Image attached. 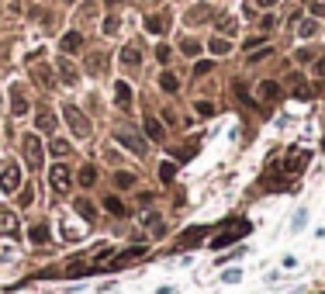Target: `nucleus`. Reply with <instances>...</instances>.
<instances>
[{
  "label": "nucleus",
  "instance_id": "f257e3e1",
  "mask_svg": "<svg viewBox=\"0 0 325 294\" xmlns=\"http://www.w3.org/2000/svg\"><path fill=\"white\" fill-rule=\"evenodd\" d=\"M49 187H52V194H69L73 191V170L69 166H62V163H56L52 170H49Z\"/></svg>",
  "mask_w": 325,
  "mask_h": 294
},
{
  "label": "nucleus",
  "instance_id": "f03ea898",
  "mask_svg": "<svg viewBox=\"0 0 325 294\" xmlns=\"http://www.w3.org/2000/svg\"><path fill=\"white\" fill-rule=\"evenodd\" d=\"M0 187H4V191H18V187H21L18 163H7V166H4V173H0Z\"/></svg>",
  "mask_w": 325,
  "mask_h": 294
},
{
  "label": "nucleus",
  "instance_id": "7ed1b4c3",
  "mask_svg": "<svg viewBox=\"0 0 325 294\" xmlns=\"http://www.w3.org/2000/svg\"><path fill=\"white\" fill-rule=\"evenodd\" d=\"M308 159H311L308 149H291V153H287V173H301L308 166Z\"/></svg>",
  "mask_w": 325,
  "mask_h": 294
},
{
  "label": "nucleus",
  "instance_id": "20e7f679",
  "mask_svg": "<svg viewBox=\"0 0 325 294\" xmlns=\"http://www.w3.org/2000/svg\"><path fill=\"white\" fill-rule=\"evenodd\" d=\"M66 118H69V125H73V132H77V135H90V121L80 115L73 104H66Z\"/></svg>",
  "mask_w": 325,
  "mask_h": 294
},
{
  "label": "nucleus",
  "instance_id": "39448f33",
  "mask_svg": "<svg viewBox=\"0 0 325 294\" xmlns=\"http://www.w3.org/2000/svg\"><path fill=\"white\" fill-rule=\"evenodd\" d=\"M21 149H24V156H28V163H31V166H39V163H42V145H39V135H24Z\"/></svg>",
  "mask_w": 325,
  "mask_h": 294
},
{
  "label": "nucleus",
  "instance_id": "423d86ee",
  "mask_svg": "<svg viewBox=\"0 0 325 294\" xmlns=\"http://www.w3.org/2000/svg\"><path fill=\"white\" fill-rule=\"evenodd\" d=\"M239 235H249V222H239V225H235L232 232H225V235H214V239H211V246H214V249H222V246H229L232 239H239Z\"/></svg>",
  "mask_w": 325,
  "mask_h": 294
},
{
  "label": "nucleus",
  "instance_id": "0eeeda50",
  "mask_svg": "<svg viewBox=\"0 0 325 294\" xmlns=\"http://www.w3.org/2000/svg\"><path fill=\"white\" fill-rule=\"evenodd\" d=\"M118 142H121L125 149H132V153H146V142L138 135H132V132H125V128H118Z\"/></svg>",
  "mask_w": 325,
  "mask_h": 294
},
{
  "label": "nucleus",
  "instance_id": "6e6552de",
  "mask_svg": "<svg viewBox=\"0 0 325 294\" xmlns=\"http://www.w3.org/2000/svg\"><path fill=\"white\" fill-rule=\"evenodd\" d=\"M115 104L121 107V111L132 107V87H128V83H118V87H115Z\"/></svg>",
  "mask_w": 325,
  "mask_h": 294
},
{
  "label": "nucleus",
  "instance_id": "1a4fd4ad",
  "mask_svg": "<svg viewBox=\"0 0 325 294\" xmlns=\"http://www.w3.org/2000/svg\"><path fill=\"white\" fill-rule=\"evenodd\" d=\"M18 232V215L14 211H0V235H14Z\"/></svg>",
  "mask_w": 325,
  "mask_h": 294
},
{
  "label": "nucleus",
  "instance_id": "9d476101",
  "mask_svg": "<svg viewBox=\"0 0 325 294\" xmlns=\"http://www.w3.org/2000/svg\"><path fill=\"white\" fill-rule=\"evenodd\" d=\"M146 28H149L153 35H163V31L170 28V18H166V14H153V18L146 21Z\"/></svg>",
  "mask_w": 325,
  "mask_h": 294
},
{
  "label": "nucleus",
  "instance_id": "9b49d317",
  "mask_svg": "<svg viewBox=\"0 0 325 294\" xmlns=\"http://www.w3.org/2000/svg\"><path fill=\"white\" fill-rule=\"evenodd\" d=\"M280 97V87H277V83H273V80H263V83H260V100H277Z\"/></svg>",
  "mask_w": 325,
  "mask_h": 294
},
{
  "label": "nucleus",
  "instance_id": "f8f14e48",
  "mask_svg": "<svg viewBox=\"0 0 325 294\" xmlns=\"http://www.w3.org/2000/svg\"><path fill=\"white\" fill-rule=\"evenodd\" d=\"M11 97H14V115H24V111H28V100H24V90H21V87H14V90H11Z\"/></svg>",
  "mask_w": 325,
  "mask_h": 294
},
{
  "label": "nucleus",
  "instance_id": "ddd939ff",
  "mask_svg": "<svg viewBox=\"0 0 325 294\" xmlns=\"http://www.w3.org/2000/svg\"><path fill=\"white\" fill-rule=\"evenodd\" d=\"M80 45H83V39H80V31H69V35L62 39V52H77Z\"/></svg>",
  "mask_w": 325,
  "mask_h": 294
},
{
  "label": "nucleus",
  "instance_id": "4468645a",
  "mask_svg": "<svg viewBox=\"0 0 325 294\" xmlns=\"http://www.w3.org/2000/svg\"><path fill=\"white\" fill-rule=\"evenodd\" d=\"M121 59H125V66H138V49L135 45H125L121 49Z\"/></svg>",
  "mask_w": 325,
  "mask_h": 294
},
{
  "label": "nucleus",
  "instance_id": "2eb2a0df",
  "mask_svg": "<svg viewBox=\"0 0 325 294\" xmlns=\"http://www.w3.org/2000/svg\"><path fill=\"white\" fill-rule=\"evenodd\" d=\"M146 132H149V138H153V142H159V138H163V128H159V121H156V118H146Z\"/></svg>",
  "mask_w": 325,
  "mask_h": 294
},
{
  "label": "nucleus",
  "instance_id": "dca6fc26",
  "mask_svg": "<svg viewBox=\"0 0 325 294\" xmlns=\"http://www.w3.org/2000/svg\"><path fill=\"white\" fill-rule=\"evenodd\" d=\"M159 87H163L166 94H173V90H176L180 83H176V77H173V73H163V77H159Z\"/></svg>",
  "mask_w": 325,
  "mask_h": 294
},
{
  "label": "nucleus",
  "instance_id": "f3484780",
  "mask_svg": "<svg viewBox=\"0 0 325 294\" xmlns=\"http://www.w3.org/2000/svg\"><path fill=\"white\" fill-rule=\"evenodd\" d=\"M229 49H232L229 39H211V52H214V56H225Z\"/></svg>",
  "mask_w": 325,
  "mask_h": 294
},
{
  "label": "nucleus",
  "instance_id": "a211bd4d",
  "mask_svg": "<svg viewBox=\"0 0 325 294\" xmlns=\"http://www.w3.org/2000/svg\"><path fill=\"white\" fill-rule=\"evenodd\" d=\"M208 14H211L208 7H194L191 14H187V21H194V24H201V21H208Z\"/></svg>",
  "mask_w": 325,
  "mask_h": 294
},
{
  "label": "nucleus",
  "instance_id": "6ab92c4d",
  "mask_svg": "<svg viewBox=\"0 0 325 294\" xmlns=\"http://www.w3.org/2000/svg\"><path fill=\"white\" fill-rule=\"evenodd\" d=\"M173 176H176V166H173V163H163V166H159V180H163V183H170Z\"/></svg>",
  "mask_w": 325,
  "mask_h": 294
},
{
  "label": "nucleus",
  "instance_id": "aec40b11",
  "mask_svg": "<svg viewBox=\"0 0 325 294\" xmlns=\"http://www.w3.org/2000/svg\"><path fill=\"white\" fill-rule=\"evenodd\" d=\"M59 69H62V80H66V83H73V80H77V69H73V62H66V59H62V62H59Z\"/></svg>",
  "mask_w": 325,
  "mask_h": 294
},
{
  "label": "nucleus",
  "instance_id": "412c9836",
  "mask_svg": "<svg viewBox=\"0 0 325 294\" xmlns=\"http://www.w3.org/2000/svg\"><path fill=\"white\" fill-rule=\"evenodd\" d=\"M180 49H184L187 56H197V52H201V45H197L194 39H184V42H180Z\"/></svg>",
  "mask_w": 325,
  "mask_h": 294
},
{
  "label": "nucleus",
  "instance_id": "4be33fe9",
  "mask_svg": "<svg viewBox=\"0 0 325 294\" xmlns=\"http://www.w3.org/2000/svg\"><path fill=\"white\" fill-rule=\"evenodd\" d=\"M298 35H315V21H298Z\"/></svg>",
  "mask_w": 325,
  "mask_h": 294
},
{
  "label": "nucleus",
  "instance_id": "5701e85b",
  "mask_svg": "<svg viewBox=\"0 0 325 294\" xmlns=\"http://www.w3.org/2000/svg\"><path fill=\"white\" fill-rule=\"evenodd\" d=\"M305 225H308V211H305V208H301V211L294 215V232H301Z\"/></svg>",
  "mask_w": 325,
  "mask_h": 294
},
{
  "label": "nucleus",
  "instance_id": "b1692460",
  "mask_svg": "<svg viewBox=\"0 0 325 294\" xmlns=\"http://www.w3.org/2000/svg\"><path fill=\"white\" fill-rule=\"evenodd\" d=\"M218 28H222V35H235V18H222Z\"/></svg>",
  "mask_w": 325,
  "mask_h": 294
},
{
  "label": "nucleus",
  "instance_id": "393cba45",
  "mask_svg": "<svg viewBox=\"0 0 325 294\" xmlns=\"http://www.w3.org/2000/svg\"><path fill=\"white\" fill-rule=\"evenodd\" d=\"M45 239H49L45 225H35V229H31V242H45Z\"/></svg>",
  "mask_w": 325,
  "mask_h": 294
},
{
  "label": "nucleus",
  "instance_id": "a878e982",
  "mask_svg": "<svg viewBox=\"0 0 325 294\" xmlns=\"http://www.w3.org/2000/svg\"><path fill=\"white\" fill-rule=\"evenodd\" d=\"M39 128L52 132V128H56V118H52V115H42V118H39Z\"/></svg>",
  "mask_w": 325,
  "mask_h": 294
},
{
  "label": "nucleus",
  "instance_id": "bb28decb",
  "mask_svg": "<svg viewBox=\"0 0 325 294\" xmlns=\"http://www.w3.org/2000/svg\"><path fill=\"white\" fill-rule=\"evenodd\" d=\"M77 211H80V215H83V218H87V222L94 218V208H90L87 201H77Z\"/></svg>",
  "mask_w": 325,
  "mask_h": 294
},
{
  "label": "nucleus",
  "instance_id": "cd10ccee",
  "mask_svg": "<svg viewBox=\"0 0 325 294\" xmlns=\"http://www.w3.org/2000/svg\"><path fill=\"white\" fill-rule=\"evenodd\" d=\"M49 149H52V153H56V156H62V153H66V149H69V142H62V138H56V142H52V145H49Z\"/></svg>",
  "mask_w": 325,
  "mask_h": 294
},
{
  "label": "nucleus",
  "instance_id": "c85d7f7f",
  "mask_svg": "<svg viewBox=\"0 0 325 294\" xmlns=\"http://www.w3.org/2000/svg\"><path fill=\"white\" fill-rule=\"evenodd\" d=\"M94 166H83V170H80V180H83V183H94Z\"/></svg>",
  "mask_w": 325,
  "mask_h": 294
},
{
  "label": "nucleus",
  "instance_id": "c756f323",
  "mask_svg": "<svg viewBox=\"0 0 325 294\" xmlns=\"http://www.w3.org/2000/svg\"><path fill=\"white\" fill-rule=\"evenodd\" d=\"M115 180H118V187H132V183H135V176H132V173H118Z\"/></svg>",
  "mask_w": 325,
  "mask_h": 294
},
{
  "label": "nucleus",
  "instance_id": "7c9ffc66",
  "mask_svg": "<svg viewBox=\"0 0 325 294\" xmlns=\"http://www.w3.org/2000/svg\"><path fill=\"white\" fill-rule=\"evenodd\" d=\"M118 31V18H107L104 21V35H115Z\"/></svg>",
  "mask_w": 325,
  "mask_h": 294
},
{
  "label": "nucleus",
  "instance_id": "2f4dec72",
  "mask_svg": "<svg viewBox=\"0 0 325 294\" xmlns=\"http://www.w3.org/2000/svg\"><path fill=\"white\" fill-rule=\"evenodd\" d=\"M107 208H111V211H115V215H125V208H121V204H118V197H107Z\"/></svg>",
  "mask_w": 325,
  "mask_h": 294
},
{
  "label": "nucleus",
  "instance_id": "473e14b6",
  "mask_svg": "<svg viewBox=\"0 0 325 294\" xmlns=\"http://www.w3.org/2000/svg\"><path fill=\"white\" fill-rule=\"evenodd\" d=\"M270 52H273V49H260V52H252V56H249V62H260V59H267Z\"/></svg>",
  "mask_w": 325,
  "mask_h": 294
},
{
  "label": "nucleus",
  "instance_id": "72a5a7b5",
  "mask_svg": "<svg viewBox=\"0 0 325 294\" xmlns=\"http://www.w3.org/2000/svg\"><path fill=\"white\" fill-rule=\"evenodd\" d=\"M222 280H225V284H235V280H239V270H225Z\"/></svg>",
  "mask_w": 325,
  "mask_h": 294
},
{
  "label": "nucleus",
  "instance_id": "f704fd0d",
  "mask_svg": "<svg viewBox=\"0 0 325 294\" xmlns=\"http://www.w3.org/2000/svg\"><path fill=\"white\" fill-rule=\"evenodd\" d=\"M208 69H211V62H208V59H204V62H197V66H194V73H197V77H204V73H208Z\"/></svg>",
  "mask_w": 325,
  "mask_h": 294
},
{
  "label": "nucleus",
  "instance_id": "c9c22d12",
  "mask_svg": "<svg viewBox=\"0 0 325 294\" xmlns=\"http://www.w3.org/2000/svg\"><path fill=\"white\" fill-rule=\"evenodd\" d=\"M156 56H159V62H166V59H170V49H166V45H159V49H156Z\"/></svg>",
  "mask_w": 325,
  "mask_h": 294
},
{
  "label": "nucleus",
  "instance_id": "e433bc0d",
  "mask_svg": "<svg viewBox=\"0 0 325 294\" xmlns=\"http://www.w3.org/2000/svg\"><path fill=\"white\" fill-rule=\"evenodd\" d=\"M211 111H214V107H211L208 100H201V104H197V115H211Z\"/></svg>",
  "mask_w": 325,
  "mask_h": 294
},
{
  "label": "nucleus",
  "instance_id": "4c0bfd02",
  "mask_svg": "<svg viewBox=\"0 0 325 294\" xmlns=\"http://www.w3.org/2000/svg\"><path fill=\"white\" fill-rule=\"evenodd\" d=\"M256 4H260V7H273L277 0H256Z\"/></svg>",
  "mask_w": 325,
  "mask_h": 294
},
{
  "label": "nucleus",
  "instance_id": "58836bf2",
  "mask_svg": "<svg viewBox=\"0 0 325 294\" xmlns=\"http://www.w3.org/2000/svg\"><path fill=\"white\" fill-rule=\"evenodd\" d=\"M318 73H325V59H322V62H318Z\"/></svg>",
  "mask_w": 325,
  "mask_h": 294
},
{
  "label": "nucleus",
  "instance_id": "ea45409f",
  "mask_svg": "<svg viewBox=\"0 0 325 294\" xmlns=\"http://www.w3.org/2000/svg\"><path fill=\"white\" fill-rule=\"evenodd\" d=\"M107 4H121V0H107Z\"/></svg>",
  "mask_w": 325,
  "mask_h": 294
}]
</instances>
